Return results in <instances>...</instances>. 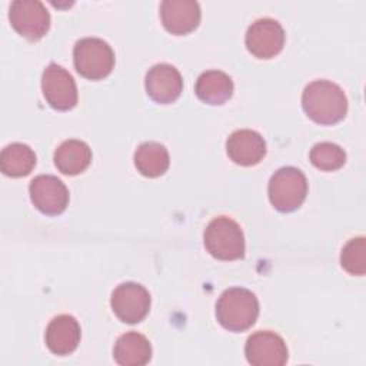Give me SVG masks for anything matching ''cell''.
<instances>
[{
  "instance_id": "1",
  "label": "cell",
  "mask_w": 366,
  "mask_h": 366,
  "mask_svg": "<svg viewBox=\"0 0 366 366\" xmlns=\"http://www.w3.org/2000/svg\"><path fill=\"white\" fill-rule=\"evenodd\" d=\"M302 106L315 123L335 124L343 120L347 113V97L336 83L315 80L305 87Z\"/></svg>"
},
{
  "instance_id": "2",
  "label": "cell",
  "mask_w": 366,
  "mask_h": 366,
  "mask_svg": "<svg viewBox=\"0 0 366 366\" xmlns=\"http://www.w3.org/2000/svg\"><path fill=\"white\" fill-rule=\"evenodd\" d=\"M259 316V300L244 287L226 289L216 303V319L229 332H244Z\"/></svg>"
},
{
  "instance_id": "3",
  "label": "cell",
  "mask_w": 366,
  "mask_h": 366,
  "mask_svg": "<svg viewBox=\"0 0 366 366\" xmlns=\"http://www.w3.org/2000/svg\"><path fill=\"white\" fill-rule=\"evenodd\" d=\"M204 247L219 260H237L244 256V236L240 226L230 217H214L204 230Z\"/></svg>"
},
{
  "instance_id": "4",
  "label": "cell",
  "mask_w": 366,
  "mask_h": 366,
  "mask_svg": "<svg viewBox=\"0 0 366 366\" xmlns=\"http://www.w3.org/2000/svg\"><path fill=\"white\" fill-rule=\"evenodd\" d=\"M77 73L89 80L107 77L114 67V51L107 41L99 37H84L73 49Z\"/></svg>"
},
{
  "instance_id": "5",
  "label": "cell",
  "mask_w": 366,
  "mask_h": 366,
  "mask_svg": "<svg viewBox=\"0 0 366 366\" xmlns=\"http://www.w3.org/2000/svg\"><path fill=\"white\" fill-rule=\"evenodd\" d=\"M267 193L269 200L276 210L290 213L300 207L306 199V176L296 167H282L272 174L267 186Z\"/></svg>"
},
{
  "instance_id": "6",
  "label": "cell",
  "mask_w": 366,
  "mask_h": 366,
  "mask_svg": "<svg viewBox=\"0 0 366 366\" xmlns=\"http://www.w3.org/2000/svg\"><path fill=\"white\" fill-rule=\"evenodd\" d=\"M11 27L27 40L41 39L50 29V14L39 0H16L9 10Z\"/></svg>"
},
{
  "instance_id": "7",
  "label": "cell",
  "mask_w": 366,
  "mask_h": 366,
  "mask_svg": "<svg viewBox=\"0 0 366 366\" xmlns=\"http://www.w3.org/2000/svg\"><path fill=\"white\" fill-rule=\"evenodd\" d=\"M150 293L147 289L134 282L119 285L110 299L114 315L124 323L134 325L142 322L150 310Z\"/></svg>"
},
{
  "instance_id": "8",
  "label": "cell",
  "mask_w": 366,
  "mask_h": 366,
  "mask_svg": "<svg viewBox=\"0 0 366 366\" xmlns=\"http://www.w3.org/2000/svg\"><path fill=\"white\" fill-rule=\"evenodd\" d=\"M41 90L46 102L56 110H70L77 104V87L71 74L56 63H50L41 74Z\"/></svg>"
},
{
  "instance_id": "9",
  "label": "cell",
  "mask_w": 366,
  "mask_h": 366,
  "mask_svg": "<svg viewBox=\"0 0 366 366\" xmlns=\"http://www.w3.org/2000/svg\"><path fill=\"white\" fill-rule=\"evenodd\" d=\"M285 30L279 21L264 17L252 23L246 31L247 50L257 59H272L285 46Z\"/></svg>"
},
{
  "instance_id": "10",
  "label": "cell",
  "mask_w": 366,
  "mask_h": 366,
  "mask_svg": "<svg viewBox=\"0 0 366 366\" xmlns=\"http://www.w3.org/2000/svg\"><path fill=\"white\" fill-rule=\"evenodd\" d=\"M29 193L34 207L49 216L63 213L70 199L66 184L51 174L36 176L30 182Z\"/></svg>"
},
{
  "instance_id": "11",
  "label": "cell",
  "mask_w": 366,
  "mask_h": 366,
  "mask_svg": "<svg viewBox=\"0 0 366 366\" xmlns=\"http://www.w3.org/2000/svg\"><path fill=\"white\" fill-rule=\"evenodd\" d=\"M244 355L253 366H282L287 362L285 340L270 330H259L249 336Z\"/></svg>"
},
{
  "instance_id": "12",
  "label": "cell",
  "mask_w": 366,
  "mask_h": 366,
  "mask_svg": "<svg viewBox=\"0 0 366 366\" xmlns=\"http://www.w3.org/2000/svg\"><path fill=\"white\" fill-rule=\"evenodd\" d=\"M144 87L149 97L159 104H170L176 102L183 90V79L180 71L167 63L154 64L146 73Z\"/></svg>"
},
{
  "instance_id": "13",
  "label": "cell",
  "mask_w": 366,
  "mask_h": 366,
  "mask_svg": "<svg viewBox=\"0 0 366 366\" xmlns=\"http://www.w3.org/2000/svg\"><path fill=\"white\" fill-rule=\"evenodd\" d=\"M202 11L197 1L164 0L160 4V19L164 29L176 36L193 31L200 23Z\"/></svg>"
},
{
  "instance_id": "14",
  "label": "cell",
  "mask_w": 366,
  "mask_h": 366,
  "mask_svg": "<svg viewBox=\"0 0 366 366\" xmlns=\"http://www.w3.org/2000/svg\"><path fill=\"white\" fill-rule=\"evenodd\" d=\"M229 159L239 166H254L266 154V142L254 130L242 129L233 132L226 142Z\"/></svg>"
},
{
  "instance_id": "15",
  "label": "cell",
  "mask_w": 366,
  "mask_h": 366,
  "mask_svg": "<svg viewBox=\"0 0 366 366\" xmlns=\"http://www.w3.org/2000/svg\"><path fill=\"white\" fill-rule=\"evenodd\" d=\"M80 325L70 315H59L50 320L46 329V345L57 356L73 353L80 343Z\"/></svg>"
},
{
  "instance_id": "16",
  "label": "cell",
  "mask_w": 366,
  "mask_h": 366,
  "mask_svg": "<svg viewBox=\"0 0 366 366\" xmlns=\"http://www.w3.org/2000/svg\"><path fill=\"white\" fill-rule=\"evenodd\" d=\"M233 81L229 74L220 70L203 71L194 86L196 96L207 104L219 106L227 102L233 94Z\"/></svg>"
},
{
  "instance_id": "17",
  "label": "cell",
  "mask_w": 366,
  "mask_h": 366,
  "mask_svg": "<svg viewBox=\"0 0 366 366\" xmlns=\"http://www.w3.org/2000/svg\"><path fill=\"white\" fill-rule=\"evenodd\" d=\"M92 163V150L87 143L76 139L64 140L54 152V164L63 174L76 176Z\"/></svg>"
},
{
  "instance_id": "18",
  "label": "cell",
  "mask_w": 366,
  "mask_h": 366,
  "mask_svg": "<svg viewBox=\"0 0 366 366\" xmlns=\"http://www.w3.org/2000/svg\"><path fill=\"white\" fill-rule=\"evenodd\" d=\"M113 356L122 366H143L152 357V346L146 336L137 332H127L117 339Z\"/></svg>"
},
{
  "instance_id": "19",
  "label": "cell",
  "mask_w": 366,
  "mask_h": 366,
  "mask_svg": "<svg viewBox=\"0 0 366 366\" xmlns=\"http://www.w3.org/2000/svg\"><path fill=\"white\" fill-rule=\"evenodd\" d=\"M167 149L157 142H144L134 152V166L146 177H159L169 169Z\"/></svg>"
},
{
  "instance_id": "20",
  "label": "cell",
  "mask_w": 366,
  "mask_h": 366,
  "mask_svg": "<svg viewBox=\"0 0 366 366\" xmlns=\"http://www.w3.org/2000/svg\"><path fill=\"white\" fill-rule=\"evenodd\" d=\"M36 166L34 152L23 143H11L1 150L0 169L6 176H27Z\"/></svg>"
},
{
  "instance_id": "21",
  "label": "cell",
  "mask_w": 366,
  "mask_h": 366,
  "mask_svg": "<svg viewBox=\"0 0 366 366\" xmlns=\"http://www.w3.org/2000/svg\"><path fill=\"white\" fill-rule=\"evenodd\" d=\"M309 157L315 167L325 172L337 170L346 163L345 150L339 144L330 142H320L315 144L310 150Z\"/></svg>"
},
{
  "instance_id": "22",
  "label": "cell",
  "mask_w": 366,
  "mask_h": 366,
  "mask_svg": "<svg viewBox=\"0 0 366 366\" xmlns=\"http://www.w3.org/2000/svg\"><path fill=\"white\" fill-rule=\"evenodd\" d=\"M342 267L352 276H363L366 272V240L363 236L350 239L340 253Z\"/></svg>"
}]
</instances>
